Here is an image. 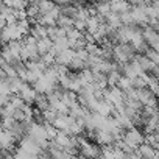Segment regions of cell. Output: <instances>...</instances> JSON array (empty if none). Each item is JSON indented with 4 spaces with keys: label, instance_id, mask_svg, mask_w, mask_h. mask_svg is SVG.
Wrapping results in <instances>:
<instances>
[{
    "label": "cell",
    "instance_id": "cell-9",
    "mask_svg": "<svg viewBox=\"0 0 159 159\" xmlns=\"http://www.w3.org/2000/svg\"><path fill=\"white\" fill-rule=\"evenodd\" d=\"M72 137H73V136H70L67 131H59V133H58V136L55 137V140H53V142H55V143H56L59 148H64V150H66V148L70 145Z\"/></svg>",
    "mask_w": 159,
    "mask_h": 159
},
{
    "label": "cell",
    "instance_id": "cell-16",
    "mask_svg": "<svg viewBox=\"0 0 159 159\" xmlns=\"http://www.w3.org/2000/svg\"><path fill=\"white\" fill-rule=\"evenodd\" d=\"M94 5H95L97 14L103 16L105 19H106V16H108V14H111V13H112V3H109V2H103V3H94Z\"/></svg>",
    "mask_w": 159,
    "mask_h": 159
},
{
    "label": "cell",
    "instance_id": "cell-12",
    "mask_svg": "<svg viewBox=\"0 0 159 159\" xmlns=\"http://www.w3.org/2000/svg\"><path fill=\"white\" fill-rule=\"evenodd\" d=\"M143 39L150 44V47H151V44H154L156 41H159V33L153 28V27H150V25H147V27H143Z\"/></svg>",
    "mask_w": 159,
    "mask_h": 159
},
{
    "label": "cell",
    "instance_id": "cell-32",
    "mask_svg": "<svg viewBox=\"0 0 159 159\" xmlns=\"http://www.w3.org/2000/svg\"><path fill=\"white\" fill-rule=\"evenodd\" d=\"M53 2H55V3H56V0H53Z\"/></svg>",
    "mask_w": 159,
    "mask_h": 159
},
{
    "label": "cell",
    "instance_id": "cell-22",
    "mask_svg": "<svg viewBox=\"0 0 159 159\" xmlns=\"http://www.w3.org/2000/svg\"><path fill=\"white\" fill-rule=\"evenodd\" d=\"M120 78H122V75H120V72H112V73H109L108 75V86L109 88H116L117 84H119V81H120Z\"/></svg>",
    "mask_w": 159,
    "mask_h": 159
},
{
    "label": "cell",
    "instance_id": "cell-5",
    "mask_svg": "<svg viewBox=\"0 0 159 159\" xmlns=\"http://www.w3.org/2000/svg\"><path fill=\"white\" fill-rule=\"evenodd\" d=\"M76 58V52L73 48H69V50H64L61 52L59 55H56V64H61V66H70V62Z\"/></svg>",
    "mask_w": 159,
    "mask_h": 159
},
{
    "label": "cell",
    "instance_id": "cell-17",
    "mask_svg": "<svg viewBox=\"0 0 159 159\" xmlns=\"http://www.w3.org/2000/svg\"><path fill=\"white\" fill-rule=\"evenodd\" d=\"M147 13H148L150 20H159V0H154V2L148 5Z\"/></svg>",
    "mask_w": 159,
    "mask_h": 159
},
{
    "label": "cell",
    "instance_id": "cell-7",
    "mask_svg": "<svg viewBox=\"0 0 159 159\" xmlns=\"http://www.w3.org/2000/svg\"><path fill=\"white\" fill-rule=\"evenodd\" d=\"M134 59L140 64V67L143 69V72H145V73H151V72H153V69H154V66H156V64H154V62L147 56V55H140V53H137V55L134 56Z\"/></svg>",
    "mask_w": 159,
    "mask_h": 159
},
{
    "label": "cell",
    "instance_id": "cell-21",
    "mask_svg": "<svg viewBox=\"0 0 159 159\" xmlns=\"http://www.w3.org/2000/svg\"><path fill=\"white\" fill-rule=\"evenodd\" d=\"M86 50H88L89 56H100L102 55V45L98 42H88Z\"/></svg>",
    "mask_w": 159,
    "mask_h": 159
},
{
    "label": "cell",
    "instance_id": "cell-20",
    "mask_svg": "<svg viewBox=\"0 0 159 159\" xmlns=\"http://www.w3.org/2000/svg\"><path fill=\"white\" fill-rule=\"evenodd\" d=\"M58 27H61V28H64V30H70V28L75 27V19L67 17V16H61V17L58 19Z\"/></svg>",
    "mask_w": 159,
    "mask_h": 159
},
{
    "label": "cell",
    "instance_id": "cell-1",
    "mask_svg": "<svg viewBox=\"0 0 159 159\" xmlns=\"http://www.w3.org/2000/svg\"><path fill=\"white\" fill-rule=\"evenodd\" d=\"M136 50L129 42L125 44H116L114 45V61H117L119 64H126L131 62L136 56Z\"/></svg>",
    "mask_w": 159,
    "mask_h": 159
},
{
    "label": "cell",
    "instance_id": "cell-29",
    "mask_svg": "<svg viewBox=\"0 0 159 159\" xmlns=\"http://www.w3.org/2000/svg\"><path fill=\"white\" fill-rule=\"evenodd\" d=\"M81 2H84V0H72V3H81Z\"/></svg>",
    "mask_w": 159,
    "mask_h": 159
},
{
    "label": "cell",
    "instance_id": "cell-23",
    "mask_svg": "<svg viewBox=\"0 0 159 159\" xmlns=\"http://www.w3.org/2000/svg\"><path fill=\"white\" fill-rule=\"evenodd\" d=\"M117 88H120L123 92L128 91L129 88H133V80H131V78H126V76H122L120 81H119V84H117Z\"/></svg>",
    "mask_w": 159,
    "mask_h": 159
},
{
    "label": "cell",
    "instance_id": "cell-4",
    "mask_svg": "<svg viewBox=\"0 0 159 159\" xmlns=\"http://www.w3.org/2000/svg\"><path fill=\"white\" fill-rule=\"evenodd\" d=\"M139 100L143 106H159V97L150 88L139 89Z\"/></svg>",
    "mask_w": 159,
    "mask_h": 159
},
{
    "label": "cell",
    "instance_id": "cell-6",
    "mask_svg": "<svg viewBox=\"0 0 159 159\" xmlns=\"http://www.w3.org/2000/svg\"><path fill=\"white\" fill-rule=\"evenodd\" d=\"M28 105H31V103H34L36 102V97H38V91L30 84V83H27L25 86H24V89L20 91V94H19Z\"/></svg>",
    "mask_w": 159,
    "mask_h": 159
},
{
    "label": "cell",
    "instance_id": "cell-3",
    "mask_svg": "<svg viewBox=\"0 0 159 159\" xmlns=\"http://www.w3.org/2000/svg\"><path fill=\"white\" fill-rule=\"evenodd\" d=\"M20 39H24V36L20 34L17 24H8L7 27L2 28V41H3V44H8L11 41H20Z\"/></svg>",
    "mask_w": 159,
    "mask_h": 159
},
{
    "label": "cell",
    "instance_id": "cell-2",
    "mask_svg": "<svg viewBox=\"0 0 159 159\" xmlns=\"http://www.w3.org/2000/svg\"><path fill=\"white\" fill-rule=\"evenodd\" d=\"M123 140L133 148V150H137L142 143H145V133L139 128V126H133L126 131Z\"/></svg>",
    "mask_w": 159,
    "mask_h": 159
},
{
    "label": "cell",
    "instance_id": "cell-15",
    "mask_svg": "<svg viewBox=\"0 0 159 159\" xmlns=\"http://www.w3.org/2000/svg\"><path fill=\"white\" fill-rule=\"evenodd\" d=\"M106 24L108 25H111L112 28H116V30H119L122 25H123V22H122V17H120V14H117V13H111V14H108L106 16Z\"/></svg>",
    "mask_w": 159,
    "mask_h": 159
},
{
    "label": "cell",
    "instance_id": "cell-27",
    "mask_svg": "<svg viewBox=\"0 0 159 159\" xmlns=\"http://www.w3.org/2000/svg\"><path fill=\"white\" fill-rule=\"evenodd\" d=\"M70 3H72V0H56V5H59V7H66Z\"/></svg>",
    "mask_w": 159,
    "mask_h": 159
},
{
    "label": "cell",
    "instance_id": "cell-30",
    "mask_svg": "<svg viewBox=\"0 0 159 159\" xmlns=\"http://www.w3.org/2000/svg\"><path fill=\"white\" fill-rule=\"evenodd\" d=\"M147 2H148V3H151V2H154V0H147Z\"/></svg>",
    "mask_w": 159,
    "mask_h": 159
},
{
    "label": "cell",
    "instance_id": "cell-26",
    "mask_svg": "<svg viewBox=\"0 0 159 159\" xmlns=\"http://www.w3.org/2000/svg\"><path fill=\"white\" fill-rule=\"evenodd\" d=\"M128 159H143V156L140 154L139 150H134V151H131V153L128 154Z\"/></svg>",
    "mask_w": 159,
    "mask_h": 159
},
{
    "label": "cell",
    "instance_id": "cell-11",
    "mask_svg": "<svg viewBox=\"0 0 159 159\" xmlns=\"http://www.w3.org/2000/svg\"><path fill=\"white\" fill-rule=\"evenodd\" d=\"M53 45H55V41H52L50 38H44L41 41H38V48H39V53L41 56L42 55H47L53 50Z\"/></svg>",
    "mask_w": 159,
    "mask_h": 159
},
{
    "label": "cell",
    "instance_id": "cell-25",
    "mask_svg": "<svg viewBox=\"0 0 159 159\" xmlns=\"http://www.w3.org/2000/svg\"><path fill=\"white\" fill-rule=\"evenodd\" d=\"M145 55H147V56H148L156 66H159V52H156V50H153V48L150 47V50H148Z\"/></svg>",
    "mask_w": 159,
    "mask_h": 159
},
{
    "label": "cell",
    "instance_id": "cell-13",
    "mask_svg": "<svg viewBox=\"0 0 159 159\" xmlns=\"http://www.w3.org/2000/svg\"><path fill=\"white\" fill-rule=\"evenodd\" d=\"M33 105H34V108H38V109L42 111V112L52 108V106H50V102H48V98H47V94H39V92H38L36 102H34Z\"/></svg>",
    "mask_w": 159,
    "mask_h": 159
},
{
    "label": "cell",
    "instance_id": "cell-24",
    "mask_svg": "<svg viewBox=\"0 0 159 159\" xmlns=\"http://www.w3.org/2000/svg\"><path fill=\"white\" fill-rule=\"evenodd\" d=\"M120 17H122V22H123V25H134V19H133V14H131V11H126V13L120 14Z\"/></svg>",
    "mask_w": 159,
    "mask_h": 159
},
{
    "label": "cell",
    "instance_id": "cell-10",
    "mask_svg": "<svg viewBox=\"0 0 159 159\" xmlns=\"http://www.w3.org/2000/svg\"><path fill=\"white\" fill-rule=\"evenodd\" d=\"M69 48H72L70 47V41H69V38L66 36V38H59V39H56L55 41V45H53V53L55 55H59L61 52H64V50H69Z\"/></svg>",
    "mask_w": 159,
    "mask_h": 159
},
{
    "label": "cell",
    "instance_id": "cell-18",
    "mask_svg": "<svg viewBox=\"0 0 159 159\" xmlns=\"http://www.w3.org/2000/svg\"><path fill=\"white\" fill-rule=\"evenodd\" d=\"M55 7H56V3L53 2V0H39V3H38V8H39L41 14H48Z\"/></svg>",
    "mask_w": 159,
    "mask_h": 159
},
{
    "label": "cell",
    "instance_id": "cell-14",
    "mask_svg": "<svg viewBox=\"0 0 159 159\" xmlns=\"http://www.w3.org/2000/svg\"><path fill=\"white\" fill-rule=\"evenodd\" d=\"M112 11L117 14H123L126 11H131V3L128 0H119V2L112 3Z\"/></svg>",
    "mask_w": 159,
    "mask_h": 159
},
{
    "label": "cell",
    "instance_id": "cell-8",
    "mask_svg": "<svg viewBox=\"0 0 159 159\" xmlns=\"http://www.w3.org/2000/svg\"><path fill=\"white\" fill-rule=\"evenodd\" d=\"M30 34H31L33 38H36L38 41H41V39H44V38H48L47 27H45V25H42V24H39V22H38V24H33Z\"/></svg>",
    "mask_w": 159,
    "mask_h": 159
},
{
    "label": "cell",
    "instance_id": "cell-19",
    "mask_svg": "<svg viewBox=\"0 0 159 159\" xmlns=\"http://www.w3.org/2000/svg\"><path fill=\"white\" fill-rule=\"evenodd\" d=\"M86 69V61H83V59H80V58H75L72 62H70V66H69V70L70 72H81V70H84Z\"/></svg>",
    "mask_w": 159,
    "mask_h": 159
},
{
    "label": "cell",
    "instance_id": "cell-31",
    "mask_svg": "<svg viewBox=\"0 0 159 159\" xmlns=\"http://www.w3.org/2000/svg\"><path fill=\"white\" fill-rule=\"evenodd\" d=\"M25 2H27V3H30V2H31V0H25Z\"/></svg>",
    "mask_w": 159,
    "mask_h": 159
},
{
    "label": "cell",
    "instance_id": "cell-28",
    "mask_svg": "<svg viewBox=\"0 0 159 159\" xmlns=\"http://www.w3.org/2000/svg\"><path fill=\"white\" fill-rule=\"evenodd\" d=\"M156 78H159V66H154V69H153V72H151Z\"/></svg>",
    "mask_w": 159,
    "mask_h": 159
}]
</instances>
